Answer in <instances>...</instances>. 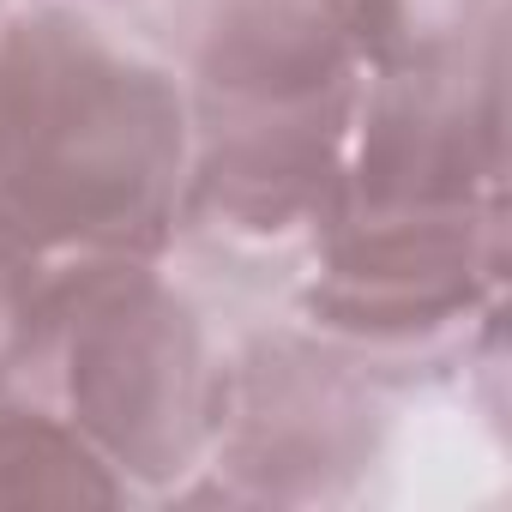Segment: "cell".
Returning a JSON list of instances; mask_svg holds the SVG:
<instances>
[{
    "mask_svg": "<svg viewBox=\"0 0 512 512\" xmlns=\"http://www.w3.org/2000/svg\"><path fill=\"white\" fill-rule=\"evenodd\" d=\"M380 452L368 374L320 338H253L223 362L205 470L241 500H332Z\"/></svg>",
    "mask_w": 512,
    "mask_h": 512,
    "instance_id": "obj_4",
    "label": "cell"
},
{
    "mask_svg": "<svg viewBox=\"0 0 512 512\" xmlns=\"http://www.w3.org/2000/svg\"><path fill=\"white\" fill-rule=\"evenodd\" d=\"M356 85L302 103H199L175 229L217 247H314L344 205Z\"/></svg>",
    "mask_w": 512,
    "mask_h": 512,
    "instance_id": "obj_5",
    "label": "cell"
},
{
    "mask_svg": "<svg viewBox=\"0 0 512 512\" xmlns=\"http://www.w3.org/2000/svg\"><path fill=\"white\" fill-rule=\"evenodd\" d=\"M506 205L470 211H344L302 278V326L350 368H398L470 350L500 314Z\"/></svg>",
    "mask_w": 512,
    "mask_h": 512,
    "instance_id": "obj_3",
    "label": "cell"
},
{
    "mask_svg": "<svg viewBox=\"0 0 512 512\" xmlns=\"http://www.w3.org/2000/svg\"><path fill=\"white\" fill-rule=\"evenodd\" d=\"M0 31H7V7H0Z\"/></svg>",
    "mask_w": 512,
    "mask_h": 512,
    "instance_id": "obj_11",
    "label": "cell"
},
{
    "mask_svg": "<svg viewBox=\"0 0 512 512\" xmlns=\"http://www.w3.org/2000/svg\"><path fill=\"white\" fill-rule=\"evenodd\" d=\"M362 73H422L500 37V0H344Z\"/></svg>",
    "mask_w": 512,
    "mask_h": 512,
    "instance_id": "obj_9",
    "label": "cell"
},
{
    "mask_svg": "<svg viewBox=\"0 0 512 512\" xmlns=\"http://www.w3.org/2000/svg\"><path fill=\"white\" fill-rule=\"evenodd\" d=\"M175 31L199 103H302L362 79L344 0H181Z\"/></svg>",
    "mask_w": 512,
    "mask_h": 512,
    "instance_id": "obj_7",
    "label": "cell"
},
{
    "mask_svg": "<svg viewBox=\"0 0 512 512\" xmlns=\"http://www.w3.org/2000/svg\"><path fill=\"white\" fill-rule=\"evenodd\" d=\"M25 356L55 368L61 416L127 482H181L205 464L223 356H211L187 296L157 278V260L55 284L31 314Z\"/></svg>",
    "mask_w": 512,
    "mask_h": 512,
    "instance_id": "obj_2",
    "label": "cell"
},
{
    "mask_svg": "<svg viewBox=\"0 0 512 512\" xmlns=\"http://www.w3.org/2000/svg\"><path fill=\"white\" fill-rule=\"evenodd\" d=\"M187 163L193 103L169 61L79 7L7 13L0 260L25 290V320L91 266L157 260L181 217Z\"/></svg>",
    "mask_w": 512,
    "mask_h": 512,
    "instance_id": "obj_1",
    "label": "cell"
},
{
    "mask_svg": "<svg viewBox=\"0 0 512 512\" xmlns=\"http://www.w3.org/2000/svg\"><path fill=\"white\" fill-rule=\"evenodd\" d=\"M133 482L61 416L0 404V506H115Z\"/></svg>",
    "mask_w": 512,
    "mask_h": 512,
    "instance_id": "obj_8",
    "label": "cell"
},
{
    "mask_svg": "<svg viewBox=\"0 0 512 512\" xmlns=\"http://www.w3.org/2000/svg\"><path fill=\"white\" fill-rule=\"evenodd\" d=\"M25 326H31L25 320V290L7 272V260H0V374L25 362Z\"/></svg>",
    "mask_w": 512,
    "mask_h": 512,
    "instance_id": "obj_10",
    "label": "cell"
},
{
    "mask_svg": "<svg viewBox=\"0 0 512 512\" xmlns=\"http://www.w3.org/2000/svg\"><path fill=\"white\" fill-rule=\"evenodd\" d=\"M500 205V37L452 67L362 73L344 151V211Z\"/></svg>",
    "mask_w": 512,
    "mask_h": 512,
    "instance_id": "obj_6",
    "label": "cell"
}]
</instances>
